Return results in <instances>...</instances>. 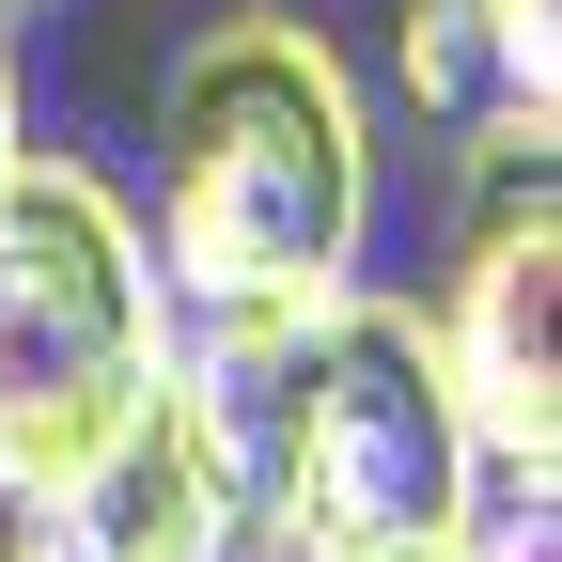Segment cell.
Masks as SVG:
<instances>
[{"instance_id": "1", "label": "cell", "mask_w": 562, "mask_h": 562, "mask_svg": "<svg viewBox=\"0 0 562 562\" xmlns=\"http://www.w3.org/2000/svg\"><path fill=\"white\" fill-rule=\"evenodd\" d=\"M375 140L344 63L297 16H220L157 94V297L188 313H313L360 266Z\"/></svg>"}, {"instance_id": "2", "label": "cell", "mask_w": 562, "mask_h": 562, "mask_svg": "<svg viewBox=\"0 0 562 562\" xmlns=\"http://www.w3.org/2000/svg\"><path fill=\"white\" fill-rule=\"evenodd\" d=\"M157 266L79 157L0 172V501L157 406Z\"/></svg>"}, {"instance_id": "3", "label": "cell", "mask_w": 562, "mask_h": 562, "mask_svg": "<svg viewBox=\"0 0 562 562\" xmlns=\"http://www.w3.org/2000/svg\"><path fill=\"white\" fill-rule=\"evenodd\" d=\"M469 501V422L438 375V328L391 297H313V360H297V469H281V547L266 562H375L453 531Z\"/></svg>"}, {"instance_id": "4", "label": "cell", "mask_w": 562, "mask_h": 562, "mask_svg": "<svg viewBox=\"0 0 562 562\" xmlns=\"http://www.w3.org/2000/svg\"><path fill=\"white\" fill-rule=\"evenodd\" d=\"M547 281H562V172H547V125H516L469 188V235H453V297L422 313L438 328V375L484 469H562V360H547Z\"/></svg>"}, {"instance_id": "5", "label": "cell", "mask_w": 562, "mask_h": 562, "mask_svg": "<svg viewBox=\"0 0 562 562\" xmlns=\"http://www.w3.org/2000/svg\"><path fill=\"white\" fill-rule=\"evenodd\" d=\"M297 360L313 313H188V344H157V406L203 469L220 547H281V469H297Z\"/></svg>"}, {"instance_id": "6", "label": "cell", "mask_w": 562, "mask_h": 562, "mask_svg": "<svg viewBox=\"0 0 562 562\" xmlns=\"http://www.w3.org/2000/svg\"><path fill=\"white\" fill-rule=\"evenodd\" d=\"M0 562H220V516H203V469L172 438V406H140L79 469L16 484V547Z\"/></svg>"}, {"instance_id": "7", "label": "cell", "mask_w": 562, "mask_h": 562, "mask_svg": "<svg viewBox=\"0 0 562 562\" xmlns=\"http://www.w3.org/2000/svg\"><path fill=\"white\" fill-rule=\"evenodd\" d=\"M391 47H406V110H438V125H484V110H501L484 0H391Z\"/></svg>"}, {"instance_id": "8", "label": "cell", "mask_w": 562, "mask_h": 562, "mask_svg": "<svg viewBox=\"0 0 562 562\" xmlns=\"http://www.w3.org/2000/svg\"><path fill=\"white\" fill-rule=\"evenodd\" d=\"M484 47H501V110L547 125L562 110V0H484Z\"/></svg>"}, {"instance_id": "9", "label": "cell", "mask_w": 562, "mask_h": 562, "mask_svg": "<svg viewBox=\"0 0 562 562\" xmlns=\"http://www.w3.org/2000/svg\"><path fill=\"white\" fill-rule=\"evenodd\" d=\"M16 157H32V140H16V79H0V172H16Z\"/></svg>"}, {"instance_id": "10", "label": "cell", "mask_w": 562, "mask_h": 562, "mask_svg": "<svg viewBox=\"0 0 562 562\" xmlns=\"http://www.w3.org/2000/svg\"><path fill=\"white\" fill-rule=\"evenodd\" d=\"M375 562H453V531H422V547H375Z\"/></svg>"}, {"instance_id": "11", "label": "cell", "mask_w": 562, "mask_h": 562, "mask_svg": "<svg viewBox=\"0 0 562 562\" xmlns=\"http://www.w3.org/2000/svg\"><path fill=\"white\" fill-rule=\"evenodd\" d=\"M0 16H32V0H0Z\"/></svg>"}]
</instances>
